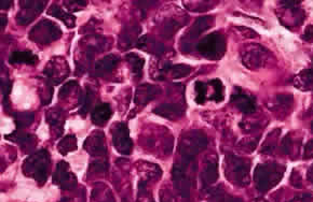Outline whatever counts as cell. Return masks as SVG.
<instances>
[{
	"mask_svg": "<svg viewBox=\"0 0 313 202\" xmlns=\"http://www.w3.org/2000/svg\"><path fill=\"white\" fill-rule=\"evenodd\" d=\"M208 140L205 134L200 130H192L185 134L178 143V152L181 154L182 164L188 166L197 155L206 149Z\"/></svg>",
	"mask_w": 313,
	"mask_h": 202,
	"instance_id": "obj_1",
	"label": "cell"
},
{
	"mask_svg": "<svg viewBox=\"0 0 313 202\" xmlns=\"http://www.w3.org/2000/svg\"><path fill=\"white\" fill-rule=\"evenodd\" d=\"M50 167V154L46 150H40L33 153L23 164V172L28 177L34 178L40 185L44 184L48 178Z\"/></svg>",
	"mask_w": 313,
	"mask_h": 202,
	"instance_id": "obj_2",
	"label": "cell"
},
{
	"mask_svg": "<svg viewBox=\"0 0 313 202\" xmlns=\"http://www.w3.org/2000/svg\"><path fill=\"white\" fill-rule=\"evenodd\" d=\"M285 172L284 166L277 162L258 165L254 171V182L259 191H267L275 187L283 177Z\"/></svg>",
	"mask_w": 313,
	"mask_h": 202,
	"instance_id": "obj_3",
	"label": "cell"
},
{
	"mask_svg": "<svg viewBox=\"0 0 313 202\" xmlns=\"http://www.w3.org/2000/svg\"><path fill=\"white\" fill-rule=\"evenodd\" d=\"M250 164L245 158L229 154L226 156V177L240 186H246L249 183Z\"/></svg>",
	"mask_w": 313,
	"mask_h": 202,
	"instance_id": "obj_4",
	"label": "cell"
},
{
	"mask_svg": "<svg viewBox=\"0 0 313 202\" xmlns=\"http://www.w3.org/2000/svg\"><path fill=\"white\" fill-rule=\"evenodd\" d=\"M197 51L207 59H221L226 52V40L224 36L219 33H211L198 42Z\"/></svg>",
	"mask_w": 313,
	"mask_h": 202,
	"instance_id": "obj_5",
	"label": "cell"
},
{
	"mask_svg": "<svg viewBox=\"0 0 313 202\" xmlns=\"http://www.w3.org/2000/svg\"><path fill=\"white\" fill-rule=\"evenodd\" d=\"M62 36V29L49 20H42L33 27L28 35L29 39L33 42L38 44L46 45L53 41H57Z\"/></svg>",
	"mask_w": 313,
	"mask_h": 202,
	"instance_id": "obj_6",
	"label": "cell"
},
{
	"mask_svg": "<svg viewBox=\"0 0 313 202\" xmlns=\"http://www.w3.org/2000/svg\"><path fill=\"white\" fill-rule=\"evenodd\" d=\"M70 72L67 61L62 57L52 58L43 70V73L50 84H60L64 81Z\"/></svg>",
	"mask_w": 313,
	"mask_h": 202,
	"instance_id": "obj_7",
	"label": "cell"
},
{
	"mask_svg": "<svg viewBox=\"0 0 313 202\" xmlns=\"http://www.w3.org/2000/svg\"><path fill=\"white\" fill-rule=\"evenodd\" d=\"M113 144L121 155H130L133 149V142L130 137V130L127 124L118 123L113 130Z\"/></svg>",
	"mask_w": 313,
	"mask_h": 202,
	"instance_id": "obj_8",
	"label": "cell"
},
{
	"mask_svg": "<svg viewBox=\"0 0 313 202\" xmlns=\"http://www.w3.org/2000/svg\"><path fill=\"white\" fill-rule=\"evenodd\" d=\"M46 2H33V0H22L20 2L21 11L17 15V22L20 25H27L33 22L38 14H40Z\"/></svg>",
	"mask_w": 313,
	"mask_h": 202,
	"instance_id": "obj_9",
	"label": "cell"
},
{
	"mask_svg": "<svg viewBox=\"0 0 313 202\" xmlns=\"http://www.w3.org/2000/svg\"><path fill=\"white\" fill-rule=\"evenodd\" d=\"M213 25H214V19L213 17H210V15H205V17H201L197 19V21L194 22V24L189 29V32L186 34L185 38H183L184 45L182 46V51L188 52L187 49L192 48V42L195 39L199 38L201 34L204 33L206 29L211 28Z\"/></svg>",
	"mask_w": 313,
	"mask_h": 202,
	"instance_id": "obj_10",
	"label": "cell"
},
{
	"mask_svg": "<svg viewBox=\"0 0 313 202\" xmlns=\"http://www.w3.org/2000/svg\"><path fill=\"white\" fill-rule=\"evenodd\" d=\"M53 183L64 190H69L76 187L77 177L70 171L69 165L66 161H60L53 174Z\"/></svg>",
	"mask_w": 313,
	"mask_h": 202,
	"instance_id": "obj_11",
	"label": "cell"
},
{
	"mask_svg": "<svg viewBox=\"0 0 313 202\" xmlns=\"http://www.w3.org/2000/svg\"><path fill=\"white\" fill-rule=\"evenodd\" d=\"M186 166L182 162H178L173 166L172 169V180H173L175 188L181 193L183 198H188L190 196L191 183L189 177L186 175Z\"/></svg>",
	"mask_w": 313,
	"mask_h": 202,
	"instance_id": "obj_12",
	"label": "cell"
},
{
	"mask_svg": "<svg viewBox=\"0 0 313 202\" xmlns=\"http://www.w3.org/2000/svg\"><path fill=\"white\" fill-rule=\"evenodd\" d=\"M83 147L92 156H104V155L107 154L105 135L101 133V131H94V133H92V135L85 140Z\"/></svg>",
	"mask_w": 313,
	"mask_h": 202,
	"instance_id": "obj_13",
	"label": "cell"
},
{
	"mask_svg": "<svg viewBox=\"0 0 313 202\" xmlns=\"http://www.w3.org/2000/svg\"><path fill=\"white\" fill-rule=\"evenodd\" d=\"M269 57V52L263 46L249 49L243 55V64L249 69H258L265 65Z\"/></svg>",
	"mask_w": 313,
	"mask_h": 202,
	"instance_id": "obj_14",
	"label": "cell"
},
{
	"mask_svg": "<svg viewBox=\"0 0 313 202\" xmlns=\"http://www.w3.org/2000/svg\"><path fill=\"white\" fill-rule=\"evenodd\" d=\"M161 92L160 87L152 84H142L136 88L134 103L137 106H146Z\"/></svg>",
	"mask_w": 313,
	"mask_h": 202,
	"instance_id": "obj_15",
	"label": "cell"
},
{
	"mask_svg": "<svg viewBox=\"0 0 313 202\" xmlns=\"http://www.w3.org/2000/svg\"><path fill=\"white\" fill-rule=\"evenodd\" d=\"M136 46L139 50H143L147 53L153 54V55H156V56L161 55V54H163L164 51H166V46H164L163 43L148 36L139 37Z\"/></svg>",
	"mask_w": 313,
	"mask_h": 202,
	"instance_id": "obj_16",
	"label": "cell"
},
{
	"mask_svg": "<svg viewBox=\"0 0 313 202\" xmlns=\"http://www.w3.org/2000/svg\"><path fill=\"white\" fill-rule=\"evenodd\" d=\"M119 60V56L115 55V54H109V55L96 61L95 66H94V72H95L97 76H103L109 72H112L117 67V65H118Z\"/></svg>",
	"mask_w": 313,
	"mask_h": 202,
	"instance_id": "obj_17",
	"label": "cell"
},
{
	"mask_svg": "<svg viewBox=\"0 0 313 202\" xmlns=\"http://www.w3.org/2000/svg\"><path fill=\"white\" fill-rule=\"evenodd\" d=\"M218 180V164L216 159H208L201 173L203 187H208Z\"/></svg>",
	"mask_w": 313,
	"mask_h": 202,
	"instance_id": "obj_18",
	"label": "cell"
},
{
	"mask_svg": "<svg viewBox=\"0 0 313 202\" xmlns=\"http://www.w3.org/2000/svg\"><path fill=\"white\" fill-rule=\"evenodd\" d=\"M139 33H140V27L137 25H132V26L124 28L119 39V44L121 46V49L128 50L132 48V45L137 44V41L139 39L138 37Z\"/></svg>",
	"mask_w": 313,
	"mask_h": 202,
	"instance_id": "obj_19",
	"label": "cell"
},
{
	"mask_svg": "<svg viewBox=\"0 0 313 202\" xmlns=\"http://www.w3.org/2000/svg\"><path fill=\"white\" fill-rule=\"evenodd\" d=\"M231 104L236 106L238 110L245 114H250L256 110L255 100L245 94H242V92H237L236 95L231 96Z\"/></svg>",
	"mask_w": 313,
	"mask_h": 202,
	"instance_id": "obj_20",
	"label": "cell"
},
{
	"mask_svg": "<svg viewBox=\"0 0 313 202\" xmlns=\"http://www.w3.org/2000/svg\"><path fill=\"white\" fill-rule=\"evenodd\" d=\"M153 113L164 119L175 120L176 118L183 115L184 107L177 104H162L154 109Z\"/></svg>",
	"mask_w": 313,
	"mask_h": 202,
	"instance_id": "obj_21",
	"label": "cell"
},
{
	"mask_svg": "<svg viewBox=\"0 0 313 202\" xmlns=\"http://www.w3.org/2000/svg\"><path fill=\"white\" fill-rule=\"evenodd\" d=\"M45 120L50 125V128L56 131L57 137L63 133L64 129V116L60 109H51L45 114Z\"/></svg>",
	"mask_w": 313,
	"mask_h": 202,
	"instance_id": "obj_22",
	"label": "cell"
},
{
	"mask_svg": "<svg viewBox=\"0 0 313 202\" xmlns=\"http://www.w3.org/2000/svg\"><path fill=\"white\" fill-rule=\"evenodd\" d=\"M6 139H11L12 141L17 142L23 151H31L35 149V145L37 143V138L34 135L29 134H18L17 131H14L13 134L6 136Z\"/></svg>",
	"mask_w": 313,
	"mask_h": 202,
	"instance_id": "obj_23",
	"label": "cell"
},
{
	"mask_svg": "<svg viewBox=\"0 0 313 202\" xmlns=\"http://www.w3.org/2000/svg\"><path fill=\"white\" fill-rule=\"evenodd\" d=\"M112 118V108L108 104L97 105L92 112V122L98 126H103Z\"/></svg>",
	"mask_w": 313,
	"mask_h": 202,
	"instance_id": "obj_24",
	"label": "cell"
},
{
	"mask_svg": "<svg viewBox=\"0 0 313 202\" xmlns=\"http://www.w3.org/2000/svg\"><path fill=\"white\" fill-rule=\"evenodd\" d=\"M38 56L30 51H15L9 57V63L12 65L26 64L33 66L38 63Z\"/></svg>",
	"mask_w": 313,
	"mask_h": 202,
	"instance_id": "obj_25",
	"label": "cell"
},
{
	"mask_svg": "<svg viewBox=\"0 0 313 202\" xmlns=\"http://www.w3.org/2000/svg\"><path fill=\"white\" fill-rule=\"evenodd\" d=\"M48 14L51 15V17H54V18L61 20L66 25L67 28H74L76 26V17L75 15L64 11L58 5H52L49 8Z\"/></svg>",
	"mask_w": 313,
	"mask_h": 202,
	"instance_id": "obj_26",
	"label": "cell"
},
{
	"mask_svg": "<svg viewBox=\"0 0 313 202\" xmlns=\"http://www.w3.org/2000/svg\"><path fill=\"white\" fill-rule=\"evenodd\" d=\"M58 150L60 154L67 155L70 152L77 150V139L74 135H68L63 138L58 144Z\"/></svg>",
	"mask_w": 313,
	"mask_h": 202,
	"instance_id": "obj_27",
	"label": "cell"
},
{
	"mask_svg": "<svg viewBox=\"0 0 313 202\" xmlns=\"http://www.w3.org/2000/svg\"><path fill=\"white\" fill-rule=\"evenodd\" d=\"M127 60L129 61V64L131 65V69H132V73L134 74L135 76L139 77L142 76V72H143V68L145 65V59L143 57L138 56L137 54L135 53H130L127 55Z\"/></svg>",
	"mask_w": 313,
	"mask_h": 202,
	"instance_id": "obj_28",
	"label": "cell"
},
{
	"mask_svg": "<svg viewBox=\"0 0 313 202\" xmlns=\"http://www.w3.org/2000/svg\"><path fill=\"white\" fill-rule=\"evenodd\" d=\"M13 119L17 125L18 130L30 126L35 120V114L33 112H18L13 114Z\"/></svg>",
	"mask_w": 313,
	"mask_h": 202,
	"instance_id": "obj_29",
	"label": "cell"
},
{
	"mask_svg": "<svg viewBox=\"0 0 313 202\" xmlns=\"http://www.w3.org/2000/svg\"><path fill=\"white\" fill-rule=\"evenodd\" d=\"M192 68L188 65L185 64H178V65H174L172 66L171 68V75L173 79L178 80V79H183V77L189 75V73L191 72Z\"/></svg>",
	"mask_w": 313,
	"mask_h": 202,
	"instance_id": "obj_30",
	"label": "cell"
},
{
	"mask_svg": "<svg viewBox=\"0 0 313 202\" xmlns=\"http://www.w3.org/2000/svg\"><path fill=\"white\" fill-rule=\"evenodd\" d=\"M208 84H210L211 86H212L213 89H214L213 94L210 96V99L216 101V103H221V101L224 100V86H223L222 81L216 79V80L210 81Z\"/></svg>",
	"mask_w": 313,
	"mask_h": 202,
	"instance_id": "obj_31",
	"label": "cell"
},
{
	"mask_svg": "<svg viewBox=\"0 0 313 202\" xmlns=\"http://www.w3.org/2000/svg\"><path fill=\"white\" fill-rule=\"evenodd\" d=\"M195 90V103L198 105H203L207 97V84L203 82H195L194 84Z\"/></svg>",
	"mask_w": 313,
	"mask_h": 202,
	"instance_id": "obj_32",
	"label": "cell"
},
{
	"mask_svg": "<svg viewBox=\"0 0 313 202\" xmlns=\"http://www.w3.org/2000/svg\"><path fill=\"white\" fill-rule=\"evenodd\" d=\"M93 100H94V94L91 89H87V91L82 92L81 100L79 101L81 105L79 112L81 114H85L90 110V108L92 107V104H93Z\"/></svg>",
	"mask_w": 313,
	"mask_h": 202,
	"instance_id": "obj_33",
	"label": "cell"
},
{
	"mask_svg": "<svg viewBox=\"0 0 313 202\" xmlns=\"http://www.w3.org/2000/svg\"><path fill=\"white\" fill-rule=\"evenodd\" d=\"M181 27H182V24H179L178 22H176V21H169V22L166 23V25H164L162 36L164 38H167V39L172 38Z\"/></svg>",
	"mask_w": 313,
	"mask_h": 202,
	"instance_id": "obj_34",
	"label": "cell"
},
{
	"mask_svg": "<svg viewBox=\"0 0 313 202\" xmlns=\"http://www.w3.org/2000/svg\"><path fill=\"white\" fill-rule=\"evenodd\" d=\"M107 170H108V162L105 160L93 161L90 165V171H92V172L100 173V172H106Z\"/></svg>",
	"mask_w": 313,
	"mask_h": 202,
	"instance_id": "obj_35",
	"label": "cell"
},
{
	"mask_svg": "<svg viewBox=\"0 0 313 202\" xmlns=\"http://www.w3.org/2000/svg\"><path fill=\"white\" fill-rule=\"evenodd\" d=\"M77 86H78V83L76 81H70V82H67L66 84L63 85V87L61 88V90L59 92L60 99L66 98L70 94V92H72L74 87H77Z\"/></svg>",
	"mask_w": 313,
	"mask_h": 202,
	"instance_id": "obj_36",
	"label": "cell"
},
{
	"mask_svg": "<svg viewBox=\"0 0 313 202\" xmlns=\"http://www.w3.org/2000/svg\"><path fill=\"white\" fill-rule=\"evenodd\" d=\"M11 88H12V84L9 80H4L2 79V94L4 95L5 97V105L7 104L8 101V95L10 94L11 91Z\"/></svg>",
	"mask_w": 313,
	"mask_h": 202,
	"instance_id": "obj_37",
	"label": "cell"
},
{
	"mask_svg": "<svg viewBox=\"0 0 313 202\" xmlns=\"http://www.w3.org/2000/svg\"><path fill=\"white\" fill-rule=\"evenodd\" d=\"M64 4L72 12L80 10L81 8L87 6V2H75V0H73V2H65Z\"/></svg>",
	"mask_w": 313,
	"mask_h": 202,
	"instance_id": "obj_38",
	"label": "cell"
},
{
	"mask_svg": "<svg viewBox=\"0 0 313 202\" xmlns=\"http://www.w3.org/2000/svg\"><path fill=\"white\" fill-rule=\"evenodd\" d=\"M304 158H312L313 157V140L309 141L304 147V153H303Z\"/></svg>",
	"mask_w": 313,
	"mask_h": 202,
	"instance_id": "obj_39",
	"label": "cell"
},
{
	"mask_svg": "<svg viewBox=\"0 0 313 202\" xmlns=\"http://www.w3.org/2000/svg\"><path fill=\"white\" fill-rule=\"evenodd\" d=\"M289 202H313V198L309 193H303V195L297 196Z\"/></svg>",
	"mask_w": 313,
	"mask_h": 202,
	"instance_id": "obj_40",
	"label": "cell"
},
{
	"mask_svg": "<svg viewBox=\"0 0 313 202\" xmlns=\"http://www.w3.org/2000/svg\"><path fill=\"white\" fill-rule=\"evenodd\" d=\"M291 150H292V141H291V139H289V137H286L284 139L283 143H282V151H283L285 154H289Z\"/></svg>",
	"mask_w": 313,
	"mask_h": 202,
	"instance_id": "obj_41",
	"label": "cell"
},
{
	"mask_svg": "<svg viewBox=\"0 0 313 202\" xmlns=\"http://www.w3.org/2000/svg\"><path fill=\"white\" fill-rule=\"evenodd\" d=\"M303 40L306 41H310L313 39V25H310L306 28V30H304V34H303Z\"/></svg>",
	"mask_w": 313,
	"mask_h": 202,
	"instance_id": "obj_42",
	"label": "cell"
},
{
	"mask_svg": "<svg viewBox=\"0 0 313 202\" xmlns=\"http://www.w3.org/2000/svg\"><path fill=\"white\" fill-rule=\"evenodd\" d=\"M11 6H12V2H10V0H2V2H0V7H2L3 10L9 9Z\"/></svg>",
	"mask_w": 313,
	"mask_h": 202,
	"instance_id": "obj_43",
	"label": "cell"
},
{
	"mask_svg": "<svg viewBox=\"0 0 313 202\" xmlns=\"http://www.w3.org/2000/svg\"><path fill=\"white\" fill-rule=\"evenodd\" d=\"M0 20H2V29H4L6 27V24H7V17L6 15H2Z\"/></svg>",
	"mask_w": 313,
	"mask_h": 202,
	"instance_id": "obj_44",
	"label": "cell"
},
{
	"mask_svg": "<svg viewBox=\"0 0 313 202\" xmlns=\"http://www.w3.org/2000/svg\"><path fill=\"white\" fill-rule=\"evenodd\" d=\"M105 202H115V201L112 199V200H109V201H105Z\"/></svg>",
	"mask_w": 313,
	"mask_h": 202,
	"instance_id": "obj_45",
	"label": "cell"
},
{
	"mask_svg": "<svg viewBox=\"0 0 313 202\" xmlns=\"http://www.w3.org/2000/svg\"><path fill=\"white\" fill-rule=\"evenodd\" d=\"M262 202H266V201H262Z\"/></svg>",
	"mask_w": 313,
	"mask_h": 202,
	"instance_id": "obj_46",
	"label": "cell"
},
{
	"mask_svg": "<svg viewBox=\"0 0 313 202\" xmlns=\"http://www.w3.org/2000/svg\"><path fill=\"white\" fill-rule=\"evenodd\" d=\"M151 202H153V201H151Z\"/></svg>",
	"mask_w": 313,
	"mask_h": 202,
	"instance_id": "obj_47",
	"label": "cell"
},
{
	"mask_svg": "<svg viewBox=\"0 0 313 202\" xmlns=\"http://www.w3.org/2000/svg\"><path fill=\"white\" fill-rule=\"evenodd\" d=\"M312 182H313V180H312Z\"/></svg>",
	"mask_w": 313,
	"mask_h": 202,
	"instance_id": "obj_48",
	"label": "cell"
}]
</instances>
